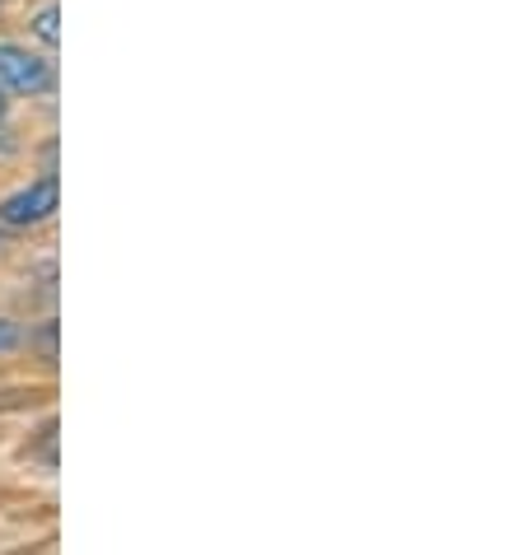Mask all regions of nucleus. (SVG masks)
Returning a JSON list of instances; mask_svg holds the SVG:
<instances>
[{
    "label": "nucleus",
    "mask_w": 523,
    "mask_h": 555,
    "mask_svg": "<svg viewBox=\"0 0 523 555\" xmlns=\"http://www.w3.org/2000/svg\"><path fill=\"white\" fill-rule=\"evenodd\" d=\"M0 113H5V94H0Z\"/></svg>",
    "instance_id": "39448f33"
},
{
    "label": "nucleus",
    "mask_w": 523,
    "mask_h": 555,
    "mask_svg": "<svg viewBox=\"0 0 523 555\" xmlns=\"http://www.w3.org/2000/svg\"><path fill=\"white\" fill-rule=\"evenodd\" d=\"M20 346H24V327L20 322H10V318H0V354L20 350Z\"/></svg>",
    "instance_id": "20e7f679"
},
{
    "label": "nucleus",
    "mask_w": 523,
    "mask_h": 555,
    "mask_svg": "<svg viewBox=\"0 0 523 555\" xmlns=\"http://www.w3.org/2000/svg\"><path fill=\"white\" fill-rule=\"evenodd\" d=\"M56 89V66L48 52H34L24 42H0V94L42 99Z\"/></svg>",
    "instance_id": "f257e3e1"
},
{
    "label": "nucleus",
    "mask_w": 523,
    "mask_h": 555,
    "mask_svg": "<svg viewBox=\"0 0 523 555\" xmlns=\"http://www.w3.org/2000/svg\"><path fill=\"white\" fill-rule=\"evenodd\" d=\"M56 20H61V10H56V5H42V10L34 14V20H28V24H34V38L42 42V48H48V56L56 52V42H61V34H56Z\"/></svg>",
    "instance_id": "7ed1b4c3"
},
{
    "label": "nucleus",
    "mask_w": 523,
    "mask_h": 555,
    "mask_svg": "<svg viewBox=\"0 0 523 555\" xmlns=\"http://www.w3.org/2000/svg\"><path fill=\"white\" fill-rule=\"evenodd\" d=\"M56 206H61V182H56V173H42V178L28 182V188H20L14 196H5V202H0V224H10V229H34V224H42V220H52Z\"/></svg>",
    "instance_id": "f03ea898"
}]
</instances>
